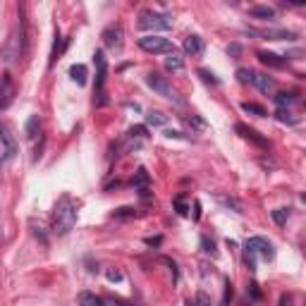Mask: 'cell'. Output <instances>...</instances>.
Masks as SVG:
<instances>
[{
	"mask_svg": "<svg viewBox=\"0 0 306 306\" xmlns=\"http://www.w3.org/2000/svg\"><path fill=\"white\" fill-rule=\"evenodd\" d=\"M249 294H251L253 302H261V292H258V285H256V282H251V285H249Z\"/></svg>",
	"mask_w": 306,
	"mask_h": 306,
	"instance_id": "38",
	"label": "cell"
},
{
	"mask_svg": "<svg viewBox=\"0 0 306 306\" xmlns=\"http://www.w3.org/2000/svg\"><path fill=\"white\" fill-rule=\"evenodd\" d=\"M146 84L156 91L158 96H163V98H167V101H175V103H182L180 96H177V91L172 89V84H170V82H167L163 74L148 72V74H146Z\"/></svg>",
	"mask_w": 306,
	"mask_h": 306,
	"instance_id": "5",
	"label": "cell"
},
{
	"mask_svg": "<svg viewBox=\"0 0 306 306\" xmlns=\"http://www.w3.org/2000/svg\"><path fill=\"white\" fill-rule=\"evenodd\" d=\"M60 53H62V38H60V31H55V43H53V53H51V62H55Z\"/></svg>",
	"mask_w": 306,
	"mask_h": 306,
	"instance_id": "29",
	"label": "cell"
},
{
	"mask_svg": "<svg viewBox=\"0 0 306 306\" xmlns=\"http://www.w3.org/2000/svg\"><path fill=\"white\" fill-rule=\"evenodd\" d=\"M96 60V106H106L108 103V96H106V82H108V60L103 51H96L93 53Z\"/></svg>",
	"mask_w": 306,
	"mask_h": 306,
	"instance_id": "3",
	"label": "cell"
},
{
	"mask_svg": "<svg viewBox=\"0 0 306 306\" xmlns=\"http://www.w3.org/2000/svg\"><path fill=\"white\" fill-rule=\"evenodd\" d=\"M237 79H239L242 84H251L253 70H249V67H239V70H237Z\"/></svg>",
	"mask_w": 306,
	"mask_h": 306,
	"instance_id": "28",
	"label": "cell"
},
{
	"mask_svg": "<svg viewBox=\"0 0 306 306\" xmlns=\"http://www.w3.org/2000/svg\"><path fill=\"white\" fill-rule=\"evenodd\" d=\"M127 139L129 141H146L148 139V127L146 125H137L127 132Z\"/></svg>",
	"mask_w": 306,
	"mask_h": 306,
	"instance_id": "19",
	"label": "cell"
},
{
	"mask_svg": "<svg viewBox=\"0 0 306 306\" xmlns=\"http://www.w3.org/2000/svg\"><path fill=\"white\" fill-rule=\"evenodd\" d=\"M218 201L225 206V208H232L234 213H242V203L237 198H227V196H218Z\"/></svg>",
	"mask_w": 306,
	"mask_h": 306,
	"instance_id": "26",
	"label": "cell"
},
{
	"mask_svg": "<svg viewBox=\"0 0 306 306\" xmlns=\"http://www.w3.org/2000/svg\"><path fill=\"white\" fill-rule=\"evenodd\" d=\"M165 67L170 70V72H180L182 67H184V57H182V53H170L167 57H165Z\"/></svg>",
	"mask_w": 306,
	"mask_h": 306,
	"instance_id": "17",
	"label": "cell"
},
{
	"mask_svg": "<svg viewBox=\"0 0 306 306\" xmlns=\"http://www.w3.org/2000/svg\"><path fill=\"white\" fill-rule=\"evenodd\" d=\"M242 110L249 112V115H256V117H263V115H266V108H263V106H258V103H249V101L242 103Z\"/></svg>",
	"mask_w": 306,
	"mask_h": 306,
	"instance_id": "25",
	"label": "cell"
},
{
	"mask_svg": "<svg viewBox=\"0 0 306 306\" xmlns=\"http://www.w3.org/2000/svg\"><path fill=\"white\" fill-rule=\"evenodd\" d=\"M172 203H175V211H177V216H187V213H189V208H187V203H184V198H182V196H175V201H172Z\"/></svg>",
	"mask_w": 306,
	"mask_h": 306,
	"instance_id": "32",
	"label": "cell"
},
{
	"mask_svg": "<svg viewBox=\"0 0 306 306\" xmlns=\"http://www.w3.org/2000/svg\"><path fill=\"white\" fill-rule=\"evenodd\" d=\"M182 48H184V53L189 55H198L203 51V41L198 36H187L184 38V43H182Z\"/></svg>",
	"mask_w": 306,
	"mask_h": 306,
	"instance_id": "16",
	"label": "cell"
},
{
	"mask_svg": "<svg viewBox=\"0 0 306 306\" xmlns=\"http://www.w3.org/2000/svg\"><path fill=\"white\" fill-rule=\"evenodd\" d=\"M244 247H247V256H244V261H247L249 270H256V261H253L256 253H261V256L268 258V261L275 258V249H273V244H270L266 237H249Z\"/></svg>",
	"mask_w": 306,
	"mask_h": 306,
	"instance_id": "2",
	"label": "cell"
},
{
	"mask_svg": "<svg viewBox=\"0 0 306 306\" xmlns=\"http://www.w3.org/2000/svg\"><path fill=\"white\" fill-rule=\"evenodd\" d=\"M184 306H192V304H184Z\"/></svg>",
	"mask_w": 306,
	"mask_h": 306,
	"instance_id": "44",
	"label": "cell"
},
{
	"mask_svg": "<svg viewBox=\"0 0 306 306\" xmlns=\"http://www.w3.org/2000/svg\"><path fill=\"white\" fill-rule=\"evenodd\" d=\"M201 247H203V251L211 253V256H216V242L213 239H208V237H201Z\"/></svg>",
	"mask_w": 306,
	"mask_h": 306,
	"instance_id": "30",
	"label": "cell"
},
{
	"mask_svg": "<svg viewBox=\"0 0 306 306\" xmlns=\"http://www.w3.org/2000/svg\"><path fill=\"white\" fill-rule=\"evenodd\" d=\"M249 17L261 19V22H270V19H275V10L268 7V5H253V7H249Z\"/></svg>",
	"mask_w": 306,
	"mask_h": 306,
	"instance_id": "14",
	"label": "cell"
},
{
	"mask_svg": "<svg viewBox=\"0 0 306 306\" xmlns=\"http://www.w3.org/2000/svg\"><path fill=\"white\" fill-rule=\"evenodd\" d=\"M139 29H146V31H167V29H172V17L165 15V12H141Z\"/></svg>",
	"mask_w": 306,
	"mask_h": 306,
	"instance_id": "4",
	"label": "cell"
},
{
	"mask_svg": "<svg viewBox=\"0 0 306 306\" xmlns=\"http://www.w3.org/2000/svg\"><path fill=\"white\" fill-rule=\"evenodd\" d=\"M249 36H261V38H270V41H294L297 34L287 31V29H266V31H256V29H247Z\"/></svg>",
	"mask_w": 306,
	"mask_h": 306,
	"instance_id": "9",
	"label": "cell"
},
{
	"mask_svg": "<svg viewBox=\"0 0 306 306\" xmlns=\"http://www.w3.org/2000/svg\"><path fill=\"white\" fill-rule=\"evenodd\" d=\"M251 84L258 91H261V93H270V91L275 89V79H273V77H268L266 72H253Z\"/></svg>",
	"mask_w": 306,
	"mask_h": 306,
	"instance_id": "13",
	"label": "cell"
},
{
	"mask_svg": "<svg viewBox=\"0 0 306 306\" xmlns=\"http://www.w3.org/2000/svg\"><path fill=\"white\" fill-rule=\"evenodd\" d=\"M0 141H2V158H0V163H10L17 156V141H15L10 127L5 122H0Z\"/></svg>",
	"mask_w": 306,
	"mask_h": 306,
	"instance_id": "7",
	"label": "cell"
},
{
	"mask_svg": "<svg viewBox=\"0 0 306 306\" xmlns=\"http://www.w3.org/2000/svg\"><path fill=\"white\" fill-rule=\"evenodd\" d=\"M232 294H234L232 282H230V280H225V292H223V306H227L230 302H232Z\"/></svg>",
	"mask_w": 306,
	"mask_h": 306,
	"instance_id": "31",
	"label": "cell"
},
{
	"mask_svg": "<svg viewBox=\"0 0 306 306\" xmlns=\"http://www.w3.org/2000/svg\"><path fill=\"white\" fill-rule=\"evenodd\" d=\"M270 216H273V220H275L278 225H285V223H287V218H289V208H275Z\"/></svg>",
	"mask_w": 306,
	"mask_h": 306,
	"instance_id": "27",
	"label": "cell"
},
{
	"mask_svg": "<svg viewBox=\"0 0 306 306\" xmlns=\"http://www.w3.org/2000/svg\"><path fill=\"white\" fill-rule=\"evenodd\" d=\"M134 189L139 192V196L144 198V201L151 198V177H148L146 167H139V170L134 172Z\"/></svg>",
	"mask_w": 306,
	"mask_h": 306,
	"instance_id": "10",
	"label": "cell"
},
{
	"mask_svg": "<svg viewBox=\"0 0 306 306\" xmlns=\"http://www.w3.org/2000/svg\"><path fill=\"white\" fill-rule=\"evenodd\" d=\"M227 51H230V53H239V51H242V48H239V46H237V43H232V46H230V48H227Z\"/></svg>",
	"mask_w": 306,
	"mask_h": 306,
	"instance_id": "43",
	"label": "cell"
},
{
	"mask_svg": "<svg viewBox=\"0 0 306 306\" xmlns=\"http://www.w3.org/2000/svg\"><path fill=\"white\" fill-rule=\"evenodd\" d=\"M38 129H41L38 115H31V117L27 120V125H24V132H27V137H29V139H36V137H38Z\"/></svg>",
	"mask_w": 306,
	"mask_h": 306,
	"instance_id": "22",
	"label": "cell"
},
{
	"mask_svg": "<svg viewBox=\"0 0 306 306\" xmlns=\"http://www.w3.org/2000/svg\"><path fill=\"white\" fill-rule=\"evenodd\" d=\"M15 101V84H12V77L5 72L0 77V110H7Z\"/></svg>",
	"mask_w": 306,
	"mask_h": 306,
	"instance_id": "8",
	"label": "cell"
},
{
	"mask_svg": "<svg viewBox=\"0 0 306 306\" xmlns=\"http://www.w3.org/2000/svg\"><path fill=\"white\" fill-rule=\"evenodd\" d=\"M77 302H79V306H101V297H96L91 292H79Z\"/></svg>",
	"mask_w": 306,
	"mask_h": 306,
	"instance_id": "23",
	"label": "cell"
},
{
	"mask_svg": "<svg viewBox=\"0 0 306 306\" xmlns=\"http://www.w3.org/2000/svg\"><path fill=\"white\" fill-rule=\"evenodd\" d=\"M294 103H297V96H294V93H278V96H275L278 110H289Z\"/></svg>",
	"mask_w": 306,
	"mask_h": 306,
	"instance_id": "20",
	"label": "cell"
},
{
	"mask_svg": "<svg viewBox=\"0 0 306 306\" xmlns=\"http://www.w3.org/2000/svg\"><path fill=\"white\" fill-rule=\"evenodd\" d=\"M198 218H201V203H194V220H198Z\"/></svg>",
	"mask_w": 306,
	"mask_h": 306,
	"instance_id": "42",
	"label": "cell"
},
{
	"mask_svg": "<svg viewBox=\"0 0 306 306\" xmlns=\"http://www.w3.org/2000/svg\"><path fill=\"white\" fill-rule=\"evenodd\" d=\"M108 280L110 282H120V280H122V273H120V270H108Z\"/></svg>",
	"mask_w": 306,
	"mask_h": 306,
	"instance_id": "40",
	"label": "cell"
},
{
	"mask_svg": "<svg viewBox=\"0 0 306 306\" xmlns=\"http://www.w3.org/2000/svg\"><path fill=\"white\" fill-rule=\"evenodd\" d=\"M86 74H89V70H86V65H82V62L70 67V77H72L79 86H84V84H86Z\"/></svg>",
	"mask_w": 306,
	"mask_h": 306,
	"instance_id": "18",
	"label": "cell"
},
{
	"mask_svg": "<svg viewBox=\"0 0 306 306\" xmlns=\"http://www.w3.org/2000/svg\"><path fill=\"white\" fill-rule=\"evenodd\" d=\"M122 27L120 24H110L108 29L103 31V43L108 46V48H112V51H120L122 48Z\"/></svg>",
	"mask_w": 306,
	"mask_h": 306,
	"instance_id": "11",
	"label": "cell"
},
{
	"mask_svg": "<svg viewBox=\"0 0 306 306\" xmlns=\"http://www.w3.org/2000/svg\"><path fill=\"white\" fill-rule=\"evenodd\" d=\"M258 60H261L263 65H268V67H278V70L285 67V60H282L280 55L270 53V51H261V53H258Z\"/></svg>",
	"mask_w": 306,
	"mask_h": 306,
	"instance_id": "15",
	"label": "cell"
},
{
	"mask_svg": "<svg viewBox=\"0 0 306 306\" xmlns=\"http://www.w3.org/2000/svg\"><path fill=\"white\" fill-rule=\"evenodd\" d=\"M198 77H201V79H203L206 84H213V86H216V84H218L216 74H213V72H208V70H203V67L198 70Z\"/></svg>",
	"mask_w": 306,
	"mask_h": 306,
	"instance_id": "33",
	"label": "cell"
},
{
	"mask_svg": "<svg viewBox=\"0 0 306 306\" xmlns=\"http://www.w3.org/2000/svg\"><path fill=\"white\" fill-rule=\"evenodd\" d=\"M139 48L146 51V53H175V46L172 41L165 36H158V34H148V36L139 38Z\"/></svg>",
	"mask_w": 306,
	"mask_h": 306,
	"instance_id": "6",
	"label": "cell"
},
{
	"mask_svg": "<svg viewBox=\"0 0 306 306\" xmlns=\"http://www.w3.org/2000/svg\"><path fill=\"white\" fill-rule=\"evenodd\" d=\"M194 306H211V299L206 297V292H198L196 294V304Z\"/></svg>",
	"mask_w": 306,
	"mask_h": 306,
	"instance_id": "37",
	"label": "cell"
},
{
	"mask_svg": "<svg viewBox=\"0 0 306 306\" xmlns=\"http://www.w3.org/2000/svg\"><path fill=\"white\" fill-rule=\"evenodd\" d=\"M101 306H125V304L117 302V299H112V297H106V299H101Z\"/></svg>",
	"mask_w": 306,
	"mask_h": 306,
	"instance_id": "39",
	"label": "cell"
},
{
	"mask_svg": "<svg viewBox=\"0 0 306 306\" xmlns=\"http://www.w3.org/2000/svg\"><path fill=\"white\" fill-rule=\"evenodd\" d=\"M167 122V115H163L158 110H151V112H146V125L151 127H163Z\"/></svg>",
	"mask_w": 306,
	"mask_h": 306,
	"instance_id": "21",
	"label": "cell"
},
{
	"mask_svg": "<svg viewBox=\"0 0 306 306\" xmlns=\"http://www.w3.org/2000/svg\"><path fill=\"white\" fill-rule=\"evenodd\" d=\"M184 120H187V122H189L192 127H196V129H206V122H203V120H201L198 115H192V117H184Z\"/></svg>",
	"mask_w": 306,
	"mask_h": 306,
	"instance_id": "34",
	"label": "cell"
},
{
	"mask_svg": "<svg viewBox=\"0 0 306 306\" xmlns=\"http://www.w3.org/2000/svg\"><path fill=\"white\" fill-rule=\"evenodd\" d=\"M234 129L247 139V141H251V144H256V146H261V148H268V141L263 139V137H258V132L256 129H251V127H247V125H242V122H237L234 125Z\"/></svg>",
	"mask_w": 306,
	"mask_h": 306,
	"instance_id": "12",
	"label": "cell"
},
{
	"mask_svg": "<svg viewBox=\"0 0 306 306\" xmlns=\"http://www.w3.org/2000/svg\"><path fill=\"white\" fill-rule=\"evenodd\" d=\"M77 223V203L70 194L57 198L53 208V232L55 234H67Z\"/></svg>",
	"mask_w": 306,
	"mask_h": 306,
	"instance_id": "1",
	"label": "cell"
},
{
	"mask_svg": "<svg viewBox=\"0 0 306 306\" xmlns=\"http://www.w3.org/2000/svg\"><path fill=\"white\" fill-rule=\"evenodd\" d=\"M112 218H134V208H117Z\"/></svg>",
	"mask_w": 306,
	"mask_h": 306,
	"instance_id": "35",
	"label": "cell"
},
{
	"mask_svg": "<svg viewBox=\"0 0 306 306\" xmlns=\"http://www.w3.org/2000/svg\"><path fill=\"white\" fill-rule=\"evenodd\" d=\"M161 242H163L161 237H148V239H146V244H148V247H158Z\"/></svg>",
	"mask_w": 306,
	"mask_h": 306,
	"instance_id": "41",
	"label": "cell"
},
{
	"mask_svg": "<svg viewBox=\"0 0 306 306\" xmlns=\"http://www.w3.org/2000/svg\"><path fill=\"white\" fill-rule=\"evenodd\" d=\"M275 117H278V122H282V125H297V122H299V117H297L292 110H278Z\"/></svg>",
	"mask_w": 306,
	"mask_h": 306,
	"instance_id": "24",
	"label": "cell"
},
{
	"mask_svg": "<svg viewBox=\"0 0 306 306\" xmlns=\"http://www.w3.org/2000/svg\"><path fill=\"white\" fill-rule=\"evenodd\" d=\"M165 137L167 139H187L184 132H177V129H165Z\"/></svg>",
	"mask_w": 306,
	"mask_h": 306,
	"instance_id": "36",
	"label": "cell"
}]
</instances>
